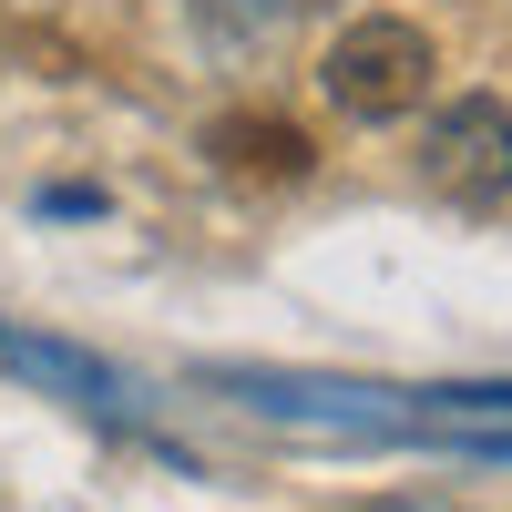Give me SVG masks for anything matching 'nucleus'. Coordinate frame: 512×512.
<instances>
[{"instance_id": "f257e3e1", "label": "nucleus", "mask_w": 512, "mask_h": 512, "mask_svg": "<svg viewBox=\"0 0 512 512\" xmlns=\"http://www.w3.org/2000/svg\"><path fill=\"white\" fill-rule=\"evenodd\" d=\"M431 31L400 21V11H369L328 41V62H318V93L349 113V123H410L420 93H431Z\"/></svg>"}, {"instance_id": "39448f33", "label": "nucleus", "mask_w": 512, "mask_h": 512, "mask_svg": "<svg viewBox=\"0 0 512 512\" xmlns=\"http://www.w3.org/2000/svg\"><path fill=\"white\" fill-rule=\"evenodd\" d=\"M502 451H512V441H502Z\"/></svg>"}, {"instance_id": "7ed1b4c3", "label": "nucleus", "mask_w": 512, "mask_h": 512, "mask_svg": "<svg viewBox=\"0 0 512 512\" xmlns=\"http://www.w3.org/2000/svg\"><path fill=\"white\" fill-rule=\"evenodd\" d=\"M205 164H216L226 185H308L318 144L297 134L287 113H216L205 123Z\"/></svg>"}, {"instance_id": "20e7f679", "label": "nucleus", "mask_w": 512, "mask_h": 512, "mask_svg": "<svg viewBox=\"0 0 512 512\" xmlns=\"http://www.w3.org/2000/svg\"><path fill=\"white\" fill-rule=\"evenodd\" d=\"M11 359H21V369H41V379H62V390H82V400H103V390H113V379H103L93 359H72V349H41V338H11Z\"/></svg>"}, {"instance_id": "f03ea898", "label": "nucleus", "mask_w": 512, "mask_h": 512, "mask_svg": "<svg viewBox=\"0 0 512 512\" xmlns=\"http://www.w3.org/2000/svg\"><path fill=\"white\" fill-rule=\"evenodd\" d=\"M420 185H431L441 205H461V216L512 205V113L492 93L441 103L431 123H420Z\"/></svg>"}]
</instances>
